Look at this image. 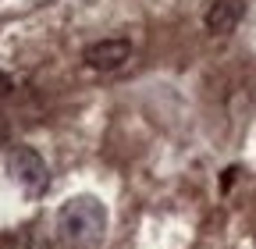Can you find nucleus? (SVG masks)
I'll use <instances>...</instances> for the list:
<instances>
[{
  "label": "nucleus",
  "instance_id": "f257e3e1",
  "mask_svg": "<svg viewBox=\"0 0 256 249\" xmlns=\"http://www.w3.org/2000/svg\"><path fill=\"white\" fill-rule=\"evenodd\" d=\"M57 232L68 249H96L107 235V206L96 196H75L60 206Z\"/></svg>",
  "mask_w": 256,
  "mask_h": 249
},
{
  "label": "nucleus",
  "instance_id": "39448f33",
  "mask_svg": "<svg viewBox=\"0 0 256 249\" xmlns=\"http://www.w3.org/2000/svg\"><path fill=\"white\" fill-rule=\"evenodd\" d=\"M8 92H11V78H8L4 72H0V100H4V96H8Z\"/></svg>",
  "mask_w": 256,
  "mask_h": 249
},
{
  "label": "nucleus",
  "instance_id": "f03ea898",
  "mask_svg": "<svg viewBox=\"0 0 256 249\" xmlns=\"http://www.w3.org/2000/svg\"><path fill=\"white\" fill-rule=\"evenodd\" d=\"M8 171L25 192H43L46 182H50V171H46L43 157L36 150H28V146H14L8 153Z\"/></svg>",
  "mask_w": 256,
  "mask_h": 249
},
{
  "label": "nucleus",
  "instance_id": "20e7f679",
  "mask_svg": "<svg viewBox=\"0 0 256 249\" xmlns=\"http://www.w3.org/2000/svg\"><path fill=\"white\" fill-rule=\"evenodd\" d=\"M242 18V0H210L206 8V28L214 36H228Z\"/></svg>",
  "mask_w": 256,
  "mask_h": 249
},
{
  "label": "nucleus",
  "instance_id": "7ed1b4c3",
  "mask_svg": "<svg viewBox=\"0 0 256 249\" xmlns=\"http://www.w3.org/2000/svg\"><path fill=\"white\" fill-rule=\"evenodd\" d=\"M128 54H132V43L128 40H100L86 50V64L96 68V72H114L128 60Z\"/></svg>",
  "mask_w": 256,
  "mask_h": 249
}]
</instances>
